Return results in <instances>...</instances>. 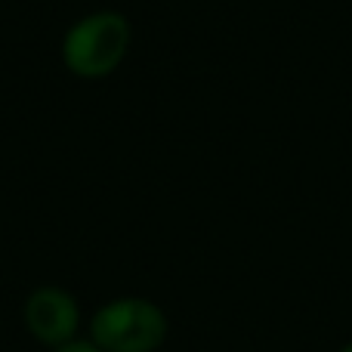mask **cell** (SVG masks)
I'll return each mask as SVG.
<instances>
[{
  "mask_svg": "<svg viewBox=\"0 0 352 352\" xmlns=\"http://www.w3.org/2000/svg\"><path fill=\"white\" fill-rule=\"evenodd\" d=\"M130 25L121 12H93L65 34V65L80 78H105L127 56Z\"/></svg>",
  "mask_w": 352,
  "mask_h": 352,
  "instance_id": "6da1fadb",
  "label": "cell"
},
{
  "mask_svg": "<svg viewBox=\"0 0 352 352\" xmlns=\"http://www.w3.org/2000/svg\"><path fill=\"white\" fill-rule=\"evenodd\" d=\"M93 343L102 352H152L164 343L167 318L148 300L124 297L93 316Z\"/></svg>",
  "mask_w": 352,
  "mask_h": 352,
  "instance_id": "7a4b0ae2",
  "label": "cell"
},
{
  "mask_svg": "<svg viewBox=\"0 0 352 352\" xmlns=\"http://www.w3.org/2000/svg\"><path fill=\"white\" fill-rule=\"evenodd\" d=\"M78 303L72 294L59 291V287H41L28 297L25 303V324L41 343L50 346H65L74 340L78 331Z\"/></svg>",
  "mask_w": 352,
  "mask_h": 352,
  "instance_id": "3957f363",
  "label": "cell"
},
{
  "mask_svg": "<svg viewBox=\"0 0 352 352\" xmlns=\"http://www.w3.org/2000/svg\"><path fill=\"white\" fill-rule=\"evenodd\" d=\"M53 352H102L96 346V343H84V340H72V343H65V346H56Z\"/></svg>",
  "mask_w": 352,
  "mask_h": 352,
  "instance_id": "277c9868",
  "label": "cell"
},
{
  "mask_svg": "<svg viewBox=\"0 0 352 352\" xmlns=\"http://www.w3.org/2000/svg\"><path fill=\"white\" fill-rule=\"evenodd\" d=\"M343 352H352V343H349V346H343Z\"/></svg>",
  "mask_w": 352,
  "mask_h": 352,
  "instance_id": "5b68a950",
  "label": "cell"
}]
</instances>
